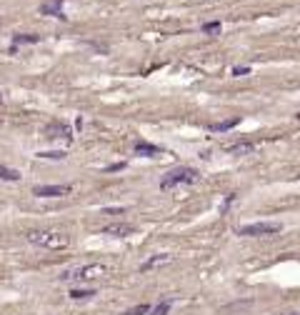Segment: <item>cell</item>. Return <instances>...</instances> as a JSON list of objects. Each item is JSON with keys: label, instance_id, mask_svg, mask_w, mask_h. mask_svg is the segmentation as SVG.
I'll use <instances>...</instances> for the list:
<instances>
[{"label": "cell", "instance_id": "cell-1", "mask_svg": "<svg viewBox=\"0 0 300 315\" xmlns=\"http://www.w3.org/2000/svg\"><path fill=\"white\" fill-rule=\"evenodd\" d=\"M28 243L38 245V248H45V250H65L70 245V238L68 233L63 230H53V228H45V230H28L25 233Z\"/></svg>", "mask_w": 300, "mask_h": 315}, {"label": "cell", "instance_id": "cell-2", "mask_svg": "<svg viewBox=\"0 0 300 315\" xmlns=\"http://www.w3.org/2000/svg\"><path fill=\"white\" fill-rule=\"evenodd\" d=\"M105 273H108V268H105V265L90 263V265H78V268L65 270L60 275V280H65V283H70V280H98V278L105 275Z\"/></svg>", "mask_w": 300, "mask_h": 315}, {"label": "cell", "instance_id": "cell-3", "mask_svg": "<svg viewBox=\"0 0 300 315\" xmlns=\"http://www.w3.org/2000/svg\"><path fill=\"white\" fill-rule=\"evenodd\" d=\"M195 180H198L195 168H175V170H170L160 180V188H163V190H173V188H178V185H193Z\"/></svg>", "mask_w": 300, "mask_h": 315}, {"label": "cell", "instance_id": "cell-4", "mask_svg": "<svg viewBox=\"0 0 300 315\" xmlns=\"http://www.w3.org/2000/svg\"><path fill=\"white\" fill-rule=\"evenodd\" d=\"M280 230H283L280 223H250V225L238 228V235H243V238H260V235H275V233H280Z\"/></svg>", "mask_w": 300, "mask_h": 315}, {"label": "cell", "instance_id": "cell-5", "mask_svg": "<svg viewBox=\"0 0 300 315\" xmlns=\"http://www.w3.org/2000/svg\"><path fill=\"white\" fill-rule=\"evenodd\" d=\"M73 188L70 185H35L33 193L38 198H63V195H70Z\"/></svg>", "mask_w": 300, "mask_h": 315}, {"label": "cell", "instance_id": "cell-6", "mask_svg": "<svg viewBox=\"0 0 300 315\" xmlns=\"http://www.w3.org/2000/svg\"><path fill=\"white\" fill-rule=\"evenodd\" d=\"M135 228L130 223H113V225H105L103 228V235H113V238H125V235H133Z\"/></svg>", "mask_w": 300, "mask_h": 315}, {"label": "cell", "instance_id": "cell-7", "mask_svg": "<svg viewBox=\"0 0 300 315\" xmlns=\"http://www.w3.org/2000/svg\"><path fill=\"white\" fill-rule=\"evenodd\" d=\"M253 150H255V145H253V143H248V140L228 143V145H225V153H230V155H250Z\"/></svg>", "mask_w": 300, "mask_h": 315}, {"label": "cell", "instance_id": "cell-8", "mask_svg": "<svg viewBox=\"0 0 300 315\" xmlns=\"http://www.w3.org/2000/svg\"><path fill=\"white\" fill-rule=\"evenodd\" d=\"M173 260V255H168V253H160V255H153V258H148L145 263H140V273H148V270H153V268H160L165 263Z\"/></svg>", "mask_w": 300, "mask_h": 315}, {"label": "cell", "instance_id": "cell-9", "mask_svg": "<svg viewBox=\"0 0 300 315\" xmlns=\"http://www.w3.org/2000/svg\"><path fill=\"white\" fill-rule=\"evenodd\" d=\"M63 3H65V0H48V3L40 5V13L43 15H53V18H65L63 15Z\"/></svg>", "mask_w": 300, "mask_h": 315}, {"label": "cell", "instance_id": "cell-10", "mask_svg": "<svg viewBox=\"0 0 300 315\" xmlns=\"http://www.w3.org/2000/svg\"><path fill=\"white\" fill-rule=\"evenodd\" d=\"M135 153L138 155H145V158H153V155H160V148H158V145H150V143H138L135 145Z\"/></svg>", "mask_w": 300, "mask_h": 315}, {"label": "cell", "instance_id": "cell-11", "mask_svg": "<svg viewBox=\"0 0 300 315\" xmlns=\"http://www.w3.org/2000/svg\"><path fill=\"white\" fill-rule=\"evenodd\" d=\"M240 123V118H233V120H223V123H213L210 125V130L213 133H225V130H230V128H235V125Z\"/></svg>", "mask_w": 300, "mask_h": 315}, {"label": "cell", "instance_id": "cell-12", "mask_svg": "<svg viewBox=\"0 0 300 315\" xmlns=\"http://www.w3.org/2000/svg\"><path fill=\"white\" fill-rule=\"evenodd\" d=\"M93 295H95L93 288H73L70 290V298L73 300H85V298H93Z\"/></svg>", "mask_w": 300, "mask_h": 315}, {"label": "cell", "instance_id": "cell-13", "mask_svg": "<svg viewBox=\"0 0 300 315\" xmlns=\"http://www.w3.org/2000/svg\"><path fill=\"white\" fill-rule=\"evenodd\" d=\"M33 43H38V35H30V33L13 38V45H33Z\"/></svg>", "mask_w": 300, "mask_h": 315}, {"label": "cell", "instance_id": "cell-14", "mask_svg": "<svg viewBox=\"0 0 300 315\" xmlns=\"http://www.w3.org/2000/svg\"><path fill=\"white\" fill-rule=\"evenodd\" d=\"M0 180H20V173L10 168H0Z\"/></svg>", "mask_w": 300, "mask_h": 315}, {"label": "cell", "instance_id": "cell-15", "mask_svg": "<svg viewBox=\"0 0 300 315\" xmlns=\"http://www.w3.org/2000/svg\"><path fill=\"white\" fill-rule=\"evenodd\" d=\"M38 158H43V160H63V158H65V153H63V150H53V153H38Z\"/></svg>", "mask_w": 300, "mask_h": 315}, {"label": "cell", "instance_id": "cell-16", "mask_svg": "<svg viewBox=\"0 0 300 315\" xmlns=\"http://www.w3.org/2000/svg\"><path fill=\"white\" fill-rule=\"evenodd\" d=\"M170 305H173V300H165V303H160V305H155L153 310V315H168V310H170Z\"/></svg>", "mask_w": 300, "mask_h": 315}, {"label": "cell", "instance_id": "cell-17", "mask_svg": "<svg viewBox=\"0 0 300 315\" xmlns=\"http://www.w3.org/2000/svg\"><path fill=\"white\" fill-rule=\"evenodd\" d=\"M150 310H153L150 305H138V308H130V310L123 313V315H145V313H150Z\"/></svg>", "mask_w": 300, "mask_h": 315}, {"label": "cell", "instance_id": "cell-18", "mask_svg": "<svg viewBox=\"0 0 300 315\" xmlns=\"http://www.w3.org/2000/svg\"><path fill=\"white\" fill-rule=\"evenodd\" d=\"M203 33H208V35H218V33H220V23H205V25H203Z\"/></svg>", "mask_w": 300, "mask_h": 315}, {"label": "cell", "instance_id": "cell-19", "mask_svg": "<svg viewBox=\"0 0 300 315\" xmlns=\"http://www.w3.org/2000/svg\"><path fill=\"white\" fill-rule=\"evenodd\" d=\"M250 73V68H233V75L235 78H240V75H248Z\"/></svg>", "mask_w": 300, "mask_h": 315}, {"label": "cell", "instance_id": "cell-20", "mask_svg": "<svg viewBox=\"0 0 300 315\" xmlns=\"http://www.w3.org/2000/svg\"><path fill=\"white\" fill-rule=\"evenodd\" d=\"M123 168H125V163H115V165H108L105 170H108V173H115V170H123Z\"/></svg>", "mask_w": 300, "mask_h": 315}, {"label": "cell", "instance_id": "cell-21", "mask_svg": "<svg viewBox=\"0 0 300 315\" xmlns=\"http://www.w3.org/2000/svg\"><path fill=\"white\" fill-rule=\"evenodd\" d=\"M295 120H298V123H300V110H298V113H295Z\"/></svg>", "mask_w": 300, "mask_h": 315}]
</instances>
